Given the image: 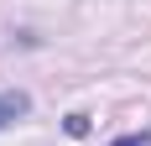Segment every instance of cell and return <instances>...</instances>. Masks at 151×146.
<instances>
[{
    "mask_svg": "<svg viewBox=\"0 0 151 146\" xmlns=\"http://www.w3.org/2000/svg\"><path fill=\"white\" fill-rule=\"evenodd\" d=\"M26 110H31V99L21 94V89H5V94H0V131H5L11 120H21Z\"/></svg>",
    "mask_w": 151,
    "mask_h": 146,
    "instance_id": "cell-1",
    "label": "cell"
},
{
    "mask_svg": "<svg viewBox=\"0 0 151 146\" xmlns=\"http://www.w3.org/2000/svg\"><path fill=\"white\" fill-rule=\"evenodd\" d=\"M109 146H151V131H130V136H115Z\"/></svg>",
    "mask_w": 151,
    "mask_h": 146,
    "instance_id": "cell-2",
    "label": "cell"
},
{
    "mask_svg": "<svg viewBox=\"0 0 151 146\" xmlns=\"http://www.w3.org/2000/svg\"><path fill=\"white\" fill-rule=\"evenodd\" d=\"M68 136H89V115H68Z\"/></svg>",
    "mask_w": 151,
    "mask_h": 146,
    "instance_id": "cell-3",
    "label": "cell"
}]
</instances>
